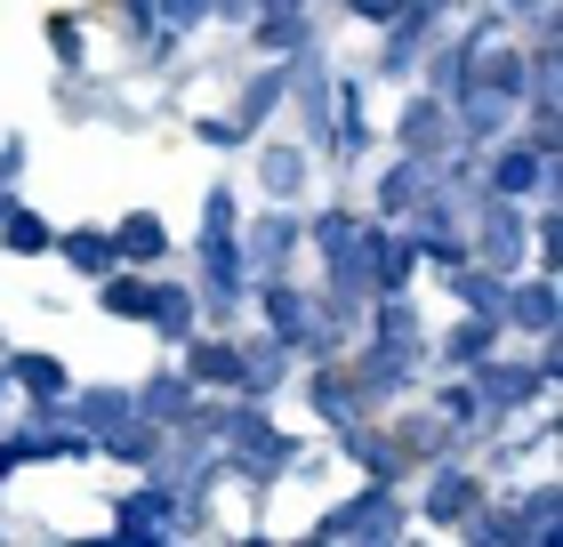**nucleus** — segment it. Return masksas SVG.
I'll use <instances>...</instances> for the list:
<instances>
[{
	"label": "nucleus",
	"instance_id": "2eb2a0df",
	"mask_svg": "<svg viewBox=\"0 0 563 547\" xmlns=\"http://www.w3.org/2000/svg\"><path fill=\"white\" fill-rule=\"evenodd\" d=\"M507 330H531V338H548L555 322H563V298H555V274H531V282H516L507 274V315H499Z\"/></svg>",
	"mask_w": 563,
	"mask_h": 547
},
{
	"label": "nucleus",
	"instance_id": "423d86ee",
	"mask_svg": "<svg viewBox=\"0 0 563 547\" xmlns=\"http://www.w3.org/2000/svg\"><path fill=\"white\" fill-rule=\"evenodd\" d=\"M523 250H531V218H523L507 194H483V201H475V258H483L492 274H516Z\"/></svg>",
	"mask_w": 563,
	"mask_h": 547
},
{
	"label": "nucleus",
	"instance_id": "393cba45",
	"mask_svg": "<svg viewBox=\"0 0 563 547\" xmlns=\"http://www.w3.org/2000/svg\"><path fill=\"white\" fill-rule=\"evenodd\" d=\"M443 291L467 306V315H492V322L507 315V274H492V266H451Z\"/></svg>",
	"mask_w": 563,
	"mask_h": 547
},
{
	"label": "nucleus",
	"instance_id": "39448f33",
	"mask_svg": "<svg viewBox=\"0 0 563 547\" xmlns=\"http://www.w3.org/2000/svg\"><path fill=\"white\" fill-rule=\"evenodd\" d=\"M419 354H427V338H387V330H371V338H363V362H354V386H363V395H378V403L411 395Z\"/></svg>",
	"mask_w": 563,
	"mask_h": 547
},
{
	"label": "nucleus",
	"instance_id": "6ab92c4d",
	"mask_svg": "<svg viewBox=\"0 0 563 547\" xmlns=\"http://www.w3.org/2000/svg\"><path fill=\"white\" fill-rule=\"evenodd\" d=\"M339 442H346V459L363 467L371 483H402V442H395V435H378V427H363V419H346Z\"/></svg>",
	"mask_w": 563,
	"mask_h": 547
},
{
	"label": "nucleus",
	"instance_id": "ddd939ff",
	"mask_svg": "<svg viewBox=\"0 0 563 547\" xmlns=\"http://www.w3.org/2000/svg\"><path fill=\"white\" fill-rule=\"evenodd\" d=\"M298 242H306V218H298V210H266L258 226L242 233V266H250V274H282V266L298 258Z\"/></svg>",
	"mask_w": 563,
	"mask_h": 547
},
{
	"label": "nucleus",
	"instance_id": "9d476101",
	"mask_svg": "<svg viewBox=\"0 0 563 547\" xmlns=\"http://www.w3.org/2000/svg\"><path fill=\"white\" fill-rule=\"evenodd\" d=\"M395 145L402 153H427V162H434V153H459V121H451V106H443V97H411V106H402L395 113Z\"/></svg>",
	"mask_w": 563,
	"mask_h": 547
},
{
	"label": "nucleus",
	"instance_id": "2f4dec72",
	"mask_svg": "<svg viewBox=\"0 0 563 547\" xmlns=\"http://www.w3.org/2000/svg\"><path fill=\"white\" fill-rule=\"evenodd\" d=\"M0 242H9L16 258H41V250H57V226L33 218V210H9V218H0Z\"/></svg>",
	"mask_w": 563,
	"mask_h": 547
},
{
	"label": "nucleus",
	"instance_id": "79ce46f5",
	"mask_svg": "<svg viewBox=\"0 0 563 547\" xmlns=\"http://www.w3.org/2000/svg\"><path fill=\"white\" fill-rule=\"evenodd\" d=\"M516 9H548V0H507V17H516Z\"/></svg>",
	"mask_w": 563,
	"mask_h": 547
},
{
	"label": "nucleus",
	"instance_id": "b1692460",
	"mask_svg": "<svg viewBox=\"0 0 563 547\" xmlns=\"http://www.w3.org/2000/svg\"><path fill=\"white\" fill-rule=\"evenodd\" d=\"M57 258H65V266L73 274H113L121 266V258H113V226H73V233H57Z\"/></svg>",
	"mask_w": 563,
	"mask_h": 547
},
{
	"label": "nucleus",
	"instance_id": "a211bd4d",
	"mask_svg": "<svg viewBox=\"0 0 563 547\" xmlns=\"http://www.w3.org/2000/svg\"><path fill=\"white\" fill-rule=\"evenodd\" d=\"M130 395H137V419L169 435L177 419H186V403H194V379H186V362H177V371H153L145 386H130Z\"/></svg>",
	"mask_w": 563,
	"mask_h": 547
},
{
	"label": "nucleus",
	"instance_id": "4c0bfd02",
	"mask_svg": "<svg viewBox=\"0 0 563 547\" xmlns=\"http://www.w3.org/2000/svg\"><path fill=\"white\" fill-rule=\"evenodd\" d=\"M346 9H354V17H363V24H387V17L402 9V0H346Z\"/></svg>",
	"mask_w": 563,
	"mask_h": 547
},
{
	"label": "nucleus",
	"instance_id": "412c9836",
	"mask_svg": "<svg viewBox=\"0 0 563 547\" xmlns=\"http://www.w3.org/2000/svg\"><path fill=\"white\" fill-rule=\"evenodd\" d=\"M153 330L169 338V347H186V338L201 330V298L186 291V282H153V315H145Z\"/></svg>",
	"mask_w": 563,
	"mask_h": 547
},
{
	"label": "nucleus",
	"instance_id": "f03ea898",
	"mask_svg": "<svg viewBox=\"0 0 563 547\" xmlns=\"http://www.w3.org/2000/svg\"><path fill=\"white\" fill-rule=\"evenodd\" d=\"M194 524H201V515L186 507V491L162 483V475L130 483V491H121V507H113V532L121 539H177V532H194Z\"/></svg>",
	"mask_w": 563,
	"mask_h": 547
},
{
	"label": "nucleus",
	"instance_id": "7c9ffc66",
	"mask_svg": "<svg viewBox=\"0 0 563 547\" xmlns=\"http://www.w3.org/2000/svg\"><path fill=\"white\" fill-rule=\"evenodd\" d=\"M250 33H258V48H266V57H298L314 24H306V9H274V17H258V24H250Z\"/></svg>",
	"mask_w": 563,
	"mask_h": 547
},
{
	"label": "nucleus",
	"instance_id": "cd10ccee",
	"mask_svg": "<svg viewBox=\"0 0 563 547\" xmlns=\"http://www.w3.org/2000/svg\"><path fill=\"white\" fill-rule=\"evenodd\" d=\"M97 282H106L97 306H106L113 322H145V315H153V282H145V274H121V266H113V274H97Z\"/></svg>",
	"mask_w": 563,
	"mask_h": 547
},
{
	"label": "nucleus",
	"instance_id": "5701e85b",
	"mask_svg": "<svg viewBox=\"0 0 563 547\" xmlns=\"http://www.w3.org/2000/svg\"><path fill=\"white\" fill-rule=\"evenodd\" d=\"M9 386H24V395H33V403H65L73 395V371H65V362L57 354H9Z\"/></svg>",
	"mask_w": 563,
	"mask_h": 547
},
{
	"label": "nucleus",
	"instance_id": "4468645a",
	"mask_svg": "<svg viewBox=\"0 0 563 547\" xmlns=\"http://www.w3.org/2000/svg\"><path fill=\"white\" fill-rule=\"evenodd\" d=\"M434 186H443V153H434V162L427 153H402V162L378 177V218H411Z\"/></svg>",
	"mask_w": 563,
	"mask_h": 547
},
{
	"label": "nucleus",
	"instance_id": "a19ab883",
	"mask_svg": "<svg viewBox=\"0 0 563 547\" xmlns=\"http://www.w3.org/2000/svg\"><path fill=\"white\" fill-rule=\"evenodd\" d=\"M0 427H9V371H0Z\"/></svg>",
	"mask_w": 563,
	"mask_h": 547
},
{
	"label": "nucleus",
	"instance_id": "f3484780",
	"mask_svg": "<svg viewBox=\"0 0 563 547\" xmlns=\"http://www.w3.org/2000/svg\"><path fill=\"white\" fill-rule=\"evenodd\" d=\"M65 419L97 442V435H113V427L137 419V395H130V386H81V395H65Z\"/></svg>",
	"mask_w": 563,
	"mask_h": 547
},
{
	"label": "nucleus",
	"instance_id": "c85d7f7f",
	"mask_svg": "<svg viewBox=\"0 0 563 547\" xmlns=\"http://www.w3.org/2000/svg\"><path fill=\"white\" fill-rule=\"evenodd\" d=\"M499 330H507V322H492V315H467V322H459V330L443 338V362H451V371H475V362L499 347Z\"/></svg>",
	"mask_w": 563,
	"mask_h": 547
},
{
	"label": "nucleus",
	"instance_id": "aec40b11",
	"mask_svg": "<svg viewBox=\"0 0 563 547\" xmlns=\"http://www.w3.org/2000/svg\"><path fill=\"white\" fill-rule=\"evenodd\" d=\"M186 379L194 386H242V347L234 338H186Z\"/></svg>",
	"mask_w": 563,
	"mask_h": 547
},
{
	"label": "nucleus",
	"instance_id": "58836bf2",
	"mask_svg": "<svg viewBox=\"0 0 563 547\" xmlns=\"http://www.w3.org/2000/svg\"><path fill=\"white\" fill-rule=\"evenodd\" d=\"M121 9H130V24H137V33H153V0H121Z\"/></svg>",
	"mask_w": 563,
	"mask_h": 547
},
{
	"label": "nucleus",
	"instance_id": "dca6fc26",
	"mask_svg": "<svg viewBox=\"0 0 563 547\" xmlns=\"http://www.w3.org/2000/svg\"><path fill=\"white\" fill-rule=\"evenodd\" d=\"M363 386H354L339 362H314V371H306V411H314L322 427H346V419H363Z\"/></svg>",
	"mask_w": 563,
	"mask_h": 547
},
{
	"label": "nucleus",
	"instance_id": "f704fd0d",
	"mask_svg": "<svg viewBox=\"0 0 563 547\" xmlns=\"http://www.w3.org/2000/svg\"><path fill=\"white\" fill-rule=\"evenodd\" d=\"M41 33H48V57H57L65 73H81V57H89V41H81V17H48Z\"/></svg>",
	"mask_w": 563,
	"mask_h": 547
},
{
	"label": "nucleus",
	"instance_id": "e433bc0d",
	"mask_svg": "<svg viewBox=\"0 0 563 547\" xmlns=\"http://www.w3.org/2000/svg\"><path fill=\"white\" fill-rule=\"evenodd\" d=\"M16 169H24V138H0V186H16Z\"/></svg>",
	"mask_w": 563,
	"mask_h": 547
},
{
	"label": "nucleus",
	"instance_id": "20e7f679",
	"mask_svg": "<svg viewBox=\"0 0 563 547\" xmlns=\"http://www.w3.org/2000/svg\"><path fill=\"white\" fill-rule=\"evenodd\" d=\"M483 194H507V201H523V194H540L555 201V153L548 145H492L483 153Z\"/></svg>",
	"mask_w": 563,
	"mask_h": 547
},
{
	"label": "nucleus",
	"instance_id": "72a5a7b5",
	"mask_svg": "<svg viewBox=\"0 0 563 547\" xmlns=\"http://www.w3.org/2000/svg\"><path fill=\"white\" fill-rule=\"evenodd\" d=\"M210 24V0H153V33L177 41V33H201Z\"/></svg>",
	"mask_w": 563,
	"mask_h": 547
},
{
	"label": "nucleus",
	"instance_id": "6e6552de",
	"mask_svg": "<svg viewBox=\"0 0 563 547\" xmlns=\"http://www.w3.org/2000/svg\"><path fill=\"white\" fill-rule=\"evenodd\" d=\"M531 395H540V371H531V362H499V354L475 362V403H483V419H516Z\"/></svg>",
	"mask_w": 563,
	"mask_h": 547
},
{
	"label": "nucleus",
	"instance_id": "37998d69",
	"mask_svg": "<svg viewBox=\"0 0 563 547\" xmlns=\"http://www.w3.org/2000/svg\"><path fill=\"white\" fill-rule=\"evenodd\" d=\"M9 210H16V194H9V186H0V218H9Z\"/></svg>",
	"mask_w": 563,
	"mask_h": 547
},
{
	"label": "nucleus",
	"instance_id": "a878e982",
	"mask_svg": "<svg viewBox=\"0 0 563 547\" xmlns=\"http://www.w3.org/2000/svg\"><path fill=\"white\" fill-rule=\"evenodd\" d=\"M162 250H169V226L153 218V210H130V218L113 226V258H121V266H153Z\"/></svg>",
	"mask_w": 563,
	"mask_h": 547
},
{
	"label": "nucleus",
	"instance_id": "1a4fd4ad",
	"mask_svg": "<svg viewBox=\"0 0 563 547\" xmlns=\"http://www.w3.org/2000/svg\"><path fill=\"white\" fill-rule=\"evenodd\" d=\"M475 507H483V483L467 475V467H443V459H434V475H427V491H419V515H427L434 532H459Z\"/></svg>",
	"mask_w": 563,
	"mask_h": 547
},
{
	"label": "nucleus",
	"instance_id": "c756f323",
	"mask_svg": "<svg viewBox=\"0 0 563 547\" xmlns=\"http://www.w3.org/2000/svg\"><path fill=\"white\" fill-rule=\"evenodd\" d=\"M258 186H266L274 201H298V194H306V153H298V145H266V153H258Z\"/></svg>",
	"mask_w": 563,
	"mask_h": 547
},
{
	"label": "nucleus",
	"instance_id": "0eeeda50",
	"mask_svg": "<svg viewBox=\"0 0 563 547\" xmlns=\"http://www.w3.org/2000/svg\"><path fill=\"white\" fill-rule=\"evenodd\" d=\"M201 291L210 306H242L250 298V266H242V226H201Z\"/></svg>",
	"mask_w": 563,
	"mask_h": 547
},
{
	"label": "nucleus",
	"instance_id": "bb28decb",
	"mask_svg": "<svg viewBox=\"0 0 563 547\" xmlns=\"http://www.w3.org/2000/svg\"><path fill=\"white\" fill-rule=\"evenodd\" d=\"M507 515H516V539H523V547H540V539H555V515H563V491H555V483H531V491H523V500H516V507H507Z\"/></svg>",
	"mask_w": 563,
	"mask_h": 547
},
{
	"label": "nucleus",
	"instance_id": "ea45409f",
	"mask_svg": "<svg viewBox=\"0 0 563 547\" xmlns=\"http://www.w3.org/2000/svg\"><path fill=\"white\" fill-rule=\"evenodd\" d=\"M274 9H306V0H250V17H274Z\"/></svg>",
	"mask_w": 563,
	"mask_h": 547
},
{
	"label": "nucleus",
	"instance_id": "f8f14e48",
	"mask_svg": "<svg viewBox=\"0 0 563 547\" xmlns=\"http://www.w3.org/2000/svg\"><path fill=\"white\" fill-rule=\"evenodd\" d=\"M258 315H266V330H274L290 354L314 338V298H306L298 282H282V274H258Z\"/></svg>",
	"mask_w": 563,
	"mask_h": 547
},
{
	"label": "nucleus",
	"instance_id": "473e14b6",
	"mask_svg": "<svg viewBox=\"0 0 563 547\" xmlns=\"http://www.w3.org/2000/svg\"><path fill=\"white\" fill-rule=\"evenodd\" d=\"M282 97H290V73H258V81L242 89V113H234V121H242V138H250V129H258V121L282 106Z\"/></svg>",
	"mask_w": 563,
	"mask_h": 547
},
{
	"label": "nucleus",
	"instance_id": "7ed1b4c3",
	"mask_svg": "<svg viewBox=\"0 0 563 547\" xmlns=\"http://www.w3.org/2000/svg\"><path fill=\"white\" fill-rule=\"evenodd\" d=\"M314 539H363V547H387V539H402V507H395V483H363L354 500L322 507V515H314Z\"/></svg>",
	"mask_w": 563,
	"mask_h": 547
},
{
	"label": "nucleus",
	"instance_id": "f257e3e1",
	"mask_svg": "<svg viewBox=\"0 0 563 547\" xmlns=\"http://www.w3.org/2000/svg\"><path fill=\"white\" fill-rule=\"evenodd\" d=\"M218 442H225V467H234L250 491H274V483L298 467V442L282 435L258 403H234V411H225V435H218Z\"/></svg>",
	"mask_w": 563,
	"mask_h": 547
},
{
	"label": "nucleus",
	"instance_id": "9b49d317",
	"mask_svg": "<svg viewBox=\"0 0 563 547\" xmlns=\"http://www.w3.org/2000/svg\"><path fill=\"white\" fill-rule=\"evenodd\" d=\"M298 113H306V138H314V153H339V129H330V106H339V89H330V65L322 48H298Z\"/></svg>",
	"mask_w": 563,
	"mask_h": 547
},
{
	"label": "nucleus",
	"instance_id": "4be33fe9",
	"mask_svg": "<svg viewBox=\"0 0 563 547\" xmlns=\"http://www.w3.org/2000/svg\"><path fill=\"white\" fill-rule=\"evenodd\" d=\"M282 379H290V347H282L274 330H266V338H250V347H242V395H250V403H266Z\"/></svg>",
	"mask_w": 563,
	"mask_h": 547
},
{
	"label": "nucleus",
	"instance_id": "c9c22d12",
	"mask_svg": "<svg viewBox=\"0 0 563 547\" xmlns=\"http://www.w3.org/2000/svg\"><path fill=\"white\" fill-rule=\"evenodd\" d=\"M434 419H443V427H459V435L492 427V419H483V403H475V386H443V403H434Z\"/></svg>",
	"mask_w": 563,
	"mask_h": 547
}]
</instances>
